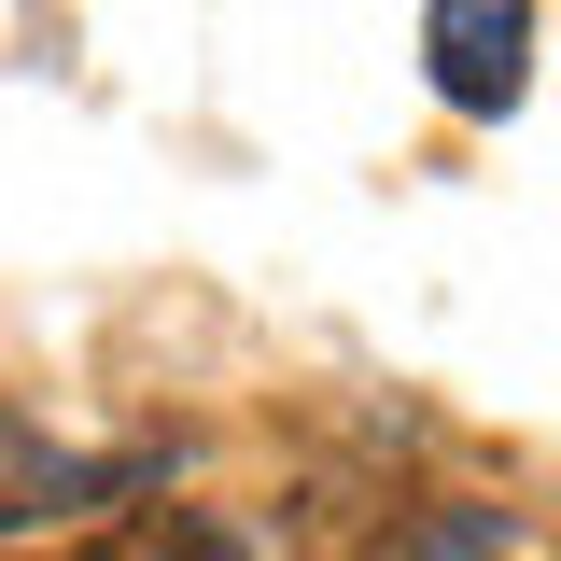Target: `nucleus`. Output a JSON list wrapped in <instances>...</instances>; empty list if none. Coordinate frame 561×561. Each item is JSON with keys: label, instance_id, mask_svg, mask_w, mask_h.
I'll return each instance as SVG.
<instances>
[{"label": "nucleus", "instance_id": "3", "mask_svg": "<svg viewBox=\"0 0 561 561\" xmlns=\"http://www.w3.org/2000/svg\"><path fill=\"white\" fill-rule=\"evenodd\" d=\"M99 561H239V534L210 519V505H140L99 534Z\"/></svg>", "mask_w": 561, "mask_h": 561}, {"label": "nucleus", "instance_id": "1", "mask_svg": "<svg viewBox=\"0 0 561 561\" xmlns=\"http://www.w3.org/2000/svg\"><path fill=\"white\" fill-rule=\"evenodd\" d=\"M421 534H435V519H421L379 463H323V478L280 505V561H421Z\"/></svg>", "mask_w": 561, "mask_h": 561}, {"label": "nucleus", "instance_id": "4", "mask_svg": "<svg viewBox=\"0 0 561 561\" xmlns=\"http://www.w3.org/2000/svg\"><path fill=\"white\" fill-rule=\"evenodd\" d=\"M421 561H505V519L463 505V519H435V534H421Z\"/></svg>", "mask_w": 561, "mask_h": 561}, {"label": "nucleus", "instance_id": "2", "mask_svg": "<svg viewBox=\"0 0 561 561\" xmlns=\"http://www.w3.org/2000/svg\"><path fill=\"white\" fill-rule=\"evenodd\" d=\"M421 70L449 113H519L534 84V0H435L421 14Z\"/></svg>", "mask_w": 561, "mask_h": 561}]
</instances>
